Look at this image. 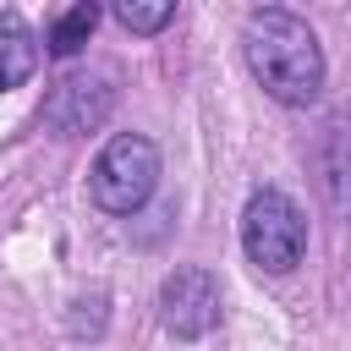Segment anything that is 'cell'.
<instances>
[{
  "mask_svg": "<svg viewBox=\"0 0 351 351\" xmlns=\"http://www.w3.org/2000/svg\"><path fill=\"white\" fill-rule=\"evenodd\" d=\"M115 22L132 27V33H159L165 22H176V5H170V0H154V5H143V0H121V5H115Z\"/></svg>",
  "mask_w": 351,
  "mask_h": 351,
  "instance_id": "obj_9",
  "label": "cell"
},
{
  "mask_svg": "<svg viewBox=\"0 0 351 351\" xmlns=\"http://www.w3.org/2000/svg\"><path fill=\"white\" fill-rule=\"evenodd\" d=\"M38 66V38L33 27L16 16V11H0V93L5 88H22Z\"/></svg>",
  "mask_w": 351,
  "mask_h": 351,
  "instance_id": "obj_6",
  "label": "cell"
},
{
  "mask_svg": "<svg viewBox=\"0 0 351 351\" xmlns=\"http://www.w3.org/2000/svg\"><path fill=\"white\" fill-rule=\"evenodd\" d=\"M154 181H159V154L148 137H132V132L110 137L104 154L93 159V203L104 214H137L148 203Z\"/></svg>",
  "mask_w": 351,
  "mask_h": 351,
  "instance_id": "obj_3",
  "label": "cell"
},
{
  "mask_svg": "<svg viewBox=\"0 0 351 351\" xmlns=\"http://www.w3.org/2000/svg\"><path fill=\"white\" fill-rule=\"evenodd\" d=\"M318 186L335 214H351V126H335L318 148Z\"/></svg>",
  "mask_w": 351,
  "mask_h": 351,
  "instance_id": "obj_7",
  "label": "cell"
},
{
  "mask_svg": "<svg viewBox=\"0 0 351 351\" xmlns=\"http://www.w3.org/2000/svg\"><path fill=\"white\" fill-rule=\"evenodd\" d=\"M159 307H165V329H170V335L197 340V335H208V329L219 324V285H214L208 269L186 263V269H176V274L165 280Z\"/></svg>",
  "mask_w": 351,
  "mask_h": 351,
  "instance_id": "obj_4",
  "label": "cell"
},
{
  "mask_svg": "<svg viewBox=\"0 0 351 351\" xmlns=\"http://www.w3.org/2000/svg\"><path fill=\"white\" fill-rule=\"evenodd\" d=\"M93 22H99V5H71L55 27H49V55H77L82 44H88V33H93Z\"/></svg>",
  "mask_w": 351,
  "mask_h": 351,
  "instance_id": "obj_8",
  "label": "cell"
},
{
  "mask_svg": "<svg viewBox=\"0 0 351 351\" xmlns=\"http://www.w3.org/2000/svg\"><path fill=\"white\" fill-rule=\"evenodd\" d=\"M110 104H115V93H110L104 77H60L49 88V99H44V121L55 132L77 137V132H93L110 115Z\"/></svg>",
  "mask_w": 351,
  "mask_h": 351,
  "instance_id": "obj_5",
  "label": "cell"
},
{
  "mask_svg": "<svg viewBox=\"0 0 351 351\" xmlns=\"http://www.w3.org/2000/svg\"><path fill=\"white\" fill-rule=\"evenodd\" d=\"M241 247L269 274L296 269L302 252H307V219H302V208L285 192H258L247 203V214H241Z\"/></svg>",
  "mask_w": 351,
  "mask_h": 351,
  "instance_id": "obj_2",
  "label": "cell"
},
{
  "mask_svg": "<svg viewBox=\"0 0 351 351\" xmlns=\"http://www.w3.org/2000/svg\"><path fill=\"white\" fill-rule=\"evenodd\" d=\"M241 44H247V66L263 82V93H274L280 104H313L318 99V88H324V55H318L313 27L296 11H280V5L252 11Z\"/></svg>",
  "mask_w": 351,
  "mask_h": 351,
  "instance_id": "obj_1",
  "label": "cell"
}]
</instances>
